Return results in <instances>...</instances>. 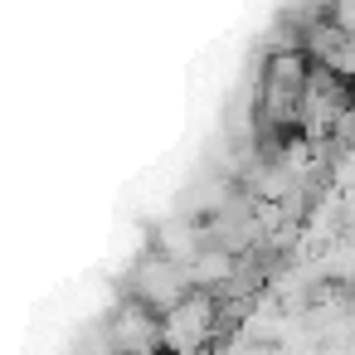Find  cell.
I'll return each mask as SVG.
<instances>
[{
    "label": "cell",
    "instance_id": "cell-1",
    "mask_svg": "<svg viewBox=\"0 0 355 355\" xmlns=\"http://www.w3.org/2000/svg\"><path fill=\"white\" fill-rule=\"evenodd\" d=\"M306 103V54L302 49H277L263 69V98H258V122L268 137L287 132L302 122Z\"/></svg>",
    "mask_w": 355,
    "mask_h": 355
},
{
    "label": "cell",
    "instance_id": "cell-2",
    "mask_svg": "<svg viewBox=\"0 0 355 355\" xmlns=\"http://www.w3.org/2000/svg\"><path fill=\"white\" fill-rule=\"evenodd\" d=\"M209 316H214V306L205 302V297H180L175 306H171V321H166V340L175 345V350H195V340L200 336H209Z\"/></svg>",
    "mask_w": 355,
    "mask_h": 355
},
{
    "label": "cell",
    "instance_id": "cell-3",
    "mask_svg": "<svg viewBox=\"0 0 355 355\" xmlns=\"http://www.w3.org/2000/svg\"><path fill=\"white\" fill-rule=\"evenodd\" d=\"M185 297V272L166 258H151L141 268V302L146 306H175Z\"/></svg>",
    "mask_w": 355,
    "mask_h": 355
}]
</instances>
